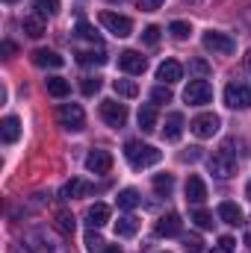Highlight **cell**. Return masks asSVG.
Masks as SVG:
<instances>
[{"instance_id":"6da1fadb","label":"cell","mask_w":251,"mask_h":253,"mask_svg":"<svg viewBox=\"0 0 251 253\" xmlns=\"http://www.w3.org/2000/svg\"><path fill=\"white\" fill-rule=\"evenodd\" d=\"M125 159L130 162V168L142 171V168H151L163 159V150H157L154 144H142V141H127L125 144Z\"/></svg>"},{"instance_id":"7a4b0ae2","label":"cell","mask_w":251,"mask_h":253,"mask_svg":"<svg viewBox=\"0 0 251 253\" xmlns=\"http://www.w3.org/2000/svg\"><path fill=\"white\" fill-rule=\"evenodd\" d=\"M207 168H210L213 177H219V180H231V177L237 174V159L231 156V144H225L219 153H213V156L207 159Z\"/></svg>"},{"instance_id":"3957f363","label":"cell","mask_w":251,"mask_h":253,"mask_svg":"<svg viewBox=\"0 0 251 253\" xmlns=\"http://www.w3.org/2000/svg\"><path fill=\"white\" fill-rule=\"evenodd\" d=\"M201 44H204V50H210V53H216V56H231V53L237 50L234 39H231L228 33H219V30H210V33H204Z\"/></svg>"},{"instance_id":"277c9868","label":"cell","mask_w":251,"mask_h":253,"mask_svg":"<svg viewBox=\"0 0 251 253\" xmlns=\"http://www.w3.org/2000/svg\"><path fill=\"white\" fill-rule=\"evenodd\" d=\"M27 242H39V248L48 253H68V248L63 245V239L57 236V233H51L48 227H36L30 236H27Z\"/></svg>"},{"instance_id":"5b68a950","label":"cell","mask_w":251,"mask_h":253,"mask_svg":"<svg viewBox=\"0 0 251 253\" xmlns=\"http://www.w3.org/2000/svg\"><path fill=\"white\" fill-rule=\"evenodd\" d=\"M184 100H187L189 106H204V103H210V100H213V85H210L207 80H189L187 91H184Z\"/></svg>"},{"instance_id":"8992f818","label":"cell","mask_w":251,"mask_h":253,"mask_svg":"<svg viewBox=\"0 0 251 253\" xmlns=\"http://www.w3.org/2000/svg\"><path fill=\"white\" fill-rule=\"evenodd\" d=\"M101 24L116 36V39H127L130 33H133V21L127 18V15H119V12H101Z\"/></svg>"},{"instance_id":"52a82bcc","label":"cell","mask_w":251,"mask_h":253,"mask_svg":"<svg viewBox=\"0 0 251 253\" xmlns=\"http://www.w3.org/2000/svg\"><path fill=\"white\" fill-rule=\"evenodd\" d=\"M101 118H104L107 126L122 129V126L127 124V106L119 103V100H104V103H101Z\"/></svg>"},{"instance_id":"ba28073f","label":"cell","mask_w":251,"mask_h":253,"mask_svg":"<svg viewBox=\"0 0 251 253\" xmlns=\"http://www.w3.org/2000/svg\"><path fill=\"white\" fill-rule=\"evenodd\" d=\"M225 103L231 109H251V85H246V83H231L225 88Z\"/></svg>"},{"instance_id":"9c48e42d","label":"cell","mask_w":251,"mask_h":253,"mask_svg":"<svg viewBox=\"0 0 251 253\" xmlns=\"http://www.w3.org/2000/svg\"><path fill=\"white\" fill-rule=\"evenodd\" d=\"M57 118H60V124H63L68 132H80L83 124H86V115H83V109H80L77 103H63L60 112H57Z\"/></svg>"},{"instance_id":"30bf717a","label":"cell","mask_w":251,"mask_h":253,"mask_svg":"<svg viewBox=\"0 0 251 253\" xmlns=\"http://www.w3.org/2000/svg\"><path fill=\"white\" fill-rule=\"evenodd\" d=\"M219 115H213V112H204V115H198V118H192V124L189 129L198 135V138H213L216 132H219Z\"/></svg>"},{"instance_id":"8fae6325","label":"cell","mask_w":251,"mask_h":253,"mask_svg":"<svg viewBox=\"0 0 251 253\" xmlns=\"http://www.w3.org/2000/svg\"><path fill=\"white\" fill-rule=\"evenodd\" d=\"M181 230H184V221H181L178 212H169V215H163V218L154 224V233H157L160 239H175V236H181Z\"/></svg>"},{"instance_id":"7c38bea8","label":"cell","mask_w":251,"mask_h":253,"mask_svg":"<svg viewBox=\"0 0 251 253\" xmlns=\"http://www.w3.org/2000/svg\"><path fill=\"white\" fill-rule=\"evenodd\" d=\"M113 168V153L110 150H92L86 156V171L89 174H110Z\"/></svg>"},{"instance_id":"4fadbf2b","label":"cell","mask_w":251,"mask_h":253,"mask_svg":"<svg viewBox=\"0 0 251 253\" xmlns=\"http://www.w3.org/2000/svg\"><path fill=\"white\" fill-rule=\"evenodd\" d=\"M119 68L125 71V74H145V68H148V59L142 56V53H136V50H125V53H119Z\"/></svg>"},{"instance_id":"5bb4252c","label":"cell","mask_w":251,"mask_h":253,"mask_svg":"<svg viewBox=\"0 0 251 253\" xmlns=\"http://www.w3.org/2000/svg\"><path fill=\"white\" fill-rule=\"evenodd\" d=\"M181 77H184V68H181L178 59H166V62H160V68H157V80H160L163 85H172V83H178Z\"/></svg>"},{"instance_id":"9a60e30c","label":"cell","mask_w":251,"mask_h":253,"mask_svg":"<svg viewBox=\"0 0 251 253\" xmlns=\"http://www.w3.org/2000/svg\"><path fill=\"white\" fill-rule=\"evenodd\" d=\"M187 200H189V203H195V206H201V203L207 200V186H204V180H201L198 174H189V180H187Z\"/></svg>"},{"instance_id":"2e32d148","label":"cell","mask_w":251,"mask_h":253,"mask_svg":"<svg viewBox=\"0 0 251 253\" xmlns=\"http://www.w3.org/2000/svg\"><path fill=\"white\" fill-rule=\"evenodd\" d=\"M216 212H219V218H222L225 224H231V227H240V224H243V209H240L234 200H222Z\"/></svg>"},{"instance_id":"e0dca14e","label":"cell","mask_w":251,"mask_h":253,"mask_svg":"<svg viewBox=\"0 0 251 253\" xmlns=\"http://www.w3.org/2000/svg\"><path fill=\"white\" fill-rule=\"evenodd\" d=\"M33 62L39 65V68H63L65 59L57 53V50H48V47H39V50H33Z\"/></svg>"},{"instance_id":"ac0fdd59","label":"cell","mask_w":251,"mask_h":253,"mask_svg":"<svg viewBox=\"0 0 251 253\" xmlns=\"http://www.w3.org/2000/svg\"><path fill=\"white\" fill-rule=\"evenodd\" d=\"M163 135H166L169 141H178V138L184 135V115H181V112H169V115H166Z\"/></svg>"},{"instance_id":"d6986e66","label":"cell","mask_w":251,"mask_h":253,"mask_svg":"<svg viewBox=\"0 0 251 253\" xmlns=\"http://www.w3.org/2000/svg\"><path fill=\"white\" fill-rule=\"evenodd\" d=\"M0 135H3V141H6V144H15V141H18V135H21V121H18L15 115H6V118H3V124H0Z\"/></svg>"},{"instance_id":"ffe728a7","label":"cell","mask_w":251,"mask_h":253,"mask_svg":"<svg viewBox=\"0 0 251 253\" xmlns=\"http://www.w3.org/2000/svg\"><path fill=\"white\" fill-rule=\"evenodd\" d=\"M86 218H89L92 227H104V224L110 221V206H107V203H92Z\"/></svg>"},{"instance_id":"44dd1931","label":"cell","mask_w":251,"mask_h":253,"mask_svg":"<svg viewBox=\"0 0 251 253\" xmlns=\"http://www.w3.org/2000/svg\"><path fill=\"white\" fill-rule=\"evenodd\" d=\"M21 30H24L30 39H42V36H45V21H42L39 15H30V18L21 21Z\"/></svg>"},{"instance_id":"7402d4cb","label":"cell","mask_w":251,"mask_h":253,"mask_svg":"<svg viewBox=\"0 0 251 253\" xmlns=\"http://www.w3.org/2000/svg\"><path fill=\"white\" fill-rule=\"evenodd\" d=\"M45 88H48L51 97H65V94L71 91V83L63 80V77H48V80H45Z\"/></svg>"},{"instance_id":"603a6c76","label":"cell","mask_w":251,"mask_h":253,"mask_svg":"<svg viewBox=\"0 0 251 253\" xmlns=\"http://www.w3.org/2000/svg\"><path fill=\"white\" fill-rule=\"evenodd\" d=\"M136 121L142 126V132H154L157 129V109L154 106H142L139 115H136Z\"/></svg>"},{"instance_id":"cb8c5ba5","label":"cell","mask_w":251,"mask_h":253,"mask_svg":"<svg viewBox=\"0 0 251 253\" xmlns=\"http://www.w3.org/2000/svg\"><path fill=\"white\" fill-rule=\"evenodd\" d=\"M136 230H139V221H136L133 215H122V218L116 221V236H122V239L136 236Z\"/></svg>"},{"instance_id":"d4e9b609","label":"cell","mask_w":251,"mask_h":253,"mask_svg":"<svg viewBox=\"0 0 251 253\" xmlns=\"http://www.w3.org/2000/svg\"><path fill=\"white\" fill-rule=\"evenodd\" d=\"M33 9H36V15L45 21V18H54V15L60 12V0H33Z\"/></svg>"},{"instance_id":"484cf974","label":"cell","mask_w":251,"mask_h":253,"mask_svg":"<svg viewBox=\"0 0 251 253\" xmlns=\"http://www.w3.org/2000/svg\"><path fill=\"white\" fill-rule=\"evenodd\" d=\"M113 88H116L119 97H136L139 94V85L133 80H113Z\"/></svg>"},{"instance_id":"4316f807","label":"cell","mask_w":251,"mask_h":253,"mask_svg":"<svg viewBox=\"0 0 251 253\" xmlns=\"http://www.w3.org/2000/svg\"><path fill=\"white\" fill-rule=\"evenodd\" d=\"M172 189H175V177H172V174H157V177H154V191H157L160 197L172 194Z\"/></svg>"},{"instance_id":"83f0119b","label":"cell","mask_w":251,"mask_h":253,"mask_svg":"<svg viewBox=\"0 0 251 253\" xmlns=\"http://www.w3.org/2000/svg\"><path fill=\"white\" fill-rule=\"evenodd\" d=\"M77 62L80 65H107V53L104 50H83V53H77Z\"/></svg>"},{"instance_id":"f1b7e54d","label":"cell","mask_w":251,"mask_h":253,"mask_svg":"<svg viewBox=\"0 0 251 253\" xmlns=\"http://www.w3.org/2000/svg\"><path fill=\"white\" fill-rule=\"evenodd\" d=\"M92 186H86L83 180H71V183H65L63 186V197H80V194H89Z\"/></svg>"},{"instance_id":"f546056e","label":"cell","mask_w":251,"mask_h":253,"mask_svg":"<svg viewBox=\"0 0 251 253\" xmlns=\"http://www.w3.org/2000/svg\"><path fill=\"white\" fill-rule=\"evenodd\" d=\"M136 206H139V191L136 189L119 191V209H136Z\"/></svg>"},{"instance_id":"4dcf8cb0","label":"cell","mask_w":251,"mask_h":253,"mask_svg":"<svg viewBox=\"0 0 251 253\" xmlns=\"http://www.w3.org/2000/svg\"><path fill=\"white\" fill-rule=\"evenodd\" d=\"M192 221H195V227L198 230H210L216 221H213V212H207V209H195L192 212Z\"/></svg>"},{"instance_id":"1f68e13d","label":"cell","mask_w":251,"mask_h":253,"mask_svg":"<svg viewBox=\"0 0 251 253\" xmlns=\"http://www.w3.org/2000/svg\"><path fill=\"white\" fill-rule=\"evenodd\" d=\"M80 91H83L86 97L98 94V91H101V80H98V77H83V80H80Z\"/></svg>"},{"instance_id":"d6a6232c","label":"cell","mask_w":251,"mask_h":253,"mask_svg":"<svg viewBox=\"0 0 251 253\" xmlns=\"http://www.w3.org/2000/svg\"><path fill=\"white\" fill-rule=\"evenodd\" d=\"M169 33L178 39V42H184V39H189V33H192V27H189L187 21H172V27H169Z\"/></svg>"},{"instance_id":"836d02e7","label":"cell","mask_w":251,"mask_h":253,"mask_svg":"<svg viewBox=\"0 0 251 253\" xmlns=\"http://www.w3.org/2000/svg\"><path fill=\"white\" fill-rule=\"evenodd\" d=\"M57 224H60L63 233H74V230H77V221H74L71 212H57Z\"/></svg>"},{"instance_id":"e575fe53","label":"cell","mask_w":251,"mask_h":253,"mask_svg":"<svg viewBox=\"0 0 251 253\" xmlns=\"http://www.w3.org/2000/svg\"><path fill=\"white\" fill-rule=\"evenodd\" d=\"M234 251H237V239H234V236H222L219 245H216L210 253H234Z\"/></svg>"},{"instance_id":"d590c367","label":"cell","mask_w":251,"mask_h":253,"mask_svg":"<svg viewBox=\"0 0 251 253\" xmlns=\"http://www.w3.org/2000/svg\"><path fill=\"white\" fill-rule=\"evenodd\" d=\"M77 36L80 39H89V42H98V33H95V27L89 21H77Z\"/></svg>"},{"instance_id":"8d00e7d4","label":"cell","mask_w":251,"mask_h":253,"mask_svg":"<svg viewBox=\"0 0 251 253\" xmlns=\"http://www.w3.org/2000/svg\"><path fill=\"white\" fill-rule=\"evenodd\" d=\"M151 103H172V91H169V85H157V88L151 91Z\"/></svg>"},{"instance_id":"74e56055","label":"cell","mask_w":251,"mask_h":253,"mask_svg":"<svg viewBox=\"0 0 251 253\" xmlns=\"http://www.w3.org/2000/svg\"><path fill=\"white\" fill-rule=\"evenodd\" d=\"M189 71L195 74V80H204V77L210 74V65L204 62V59H192V62H189Z\"/></svg>"},{"instance_id":"f35d334b","label":"cell","mask_w":251,"mask_h":253,"mask_svg":"<svg viewBox=\"0 0 251 253\" xmlns=\"http://www.w3.org/2000/svg\"><path fill=\"white\" fill-rule=\"evenodd\" d=\"M184 248H187L189 253H201L204 251V242H201L198 236H184Z\"/></svg>"},{"instance_id":"ab89813d","label":"cell","mask_w":251,"mask_h":253,"mask_svg":"<svg viewBox=\"0 0 251 253\" xmlns=\"http://www.w3.org/2000/svg\"><path fill=\"white\" fill-rule=\"evenodd\" d=\"M142 42H145V44H157V42H160V27H154V24H151V27H145Z\"/></svg>"},{"instance_id":"60d3db41","label":"cell","mask_w":251,"mask_h":253,"mask_svg":"<svg viewBox=\"0 0 251 253\" xmlns=\"http://www.w3.org/2000/svg\"><path fill=\"white\" fill-rule=\"evenodd\" d=\"M101 248H104V239H101V236H98V233H86V251H101Z\"/></svg>"},{"instance_id":"b9f144b4","label":"cell","mask_w":251,"mask_h":253,"mask_svg":"<svg viewBox=\"0 0 251 253\" xmlns=\"http://www.w3.org/2000/svg\"><path fill=\"white\" fill-rule=\"evenodd\" d=\"M166 0H139V9L142 12H154V9H160Z\"/></svg>"},{"instance_id":"7bdbcfd3","label":"cell","mask_w":251,"mask_h":253,"mask_svg":"<svg viewBox=\"0 0 251 253\" xmlns=\"http://www.w3.org/2000/svg\"><path fill=\"white\" fill-rule=\"evenodd\" d=\"M198 150H201V147H189V153H184V156H181V159H184V162H195V159H198V156H201V153H198Z\"/></svg>"},{"instance_id":"ee69618b","label":"cell","mask_w":251,"mask_h":253,"mask_svg":"<svg viewBox=\"0 0 251 253\" xmlns=\"http://www.w3.org/2000/svg\"><path fill=\"white\" fill-rule=\"evenodd\" d=\"M0 50H3V56H15V50H18V47H15L12 42H3V44H0Z\"/></svg>"},{"instance_id":"f6af8a7d","label":"cell","mask_w":251,"mask_h":253,"mask_svg":"<svg viewBox=\"0 0 251 253\" xmlns=\"http://www.w3.org/2000/svg\"><path fill=\"white\" fill-rule=\"evenodd\" d=\"M104 253H122V248H119V245H110V248H107Z\"/></svg>"},{"instance_id":"bcb514c9","label":"cell","mask_w":251,"mask_h":253,"mask_svg":"<svg viewBox=\"0 0 251 253\" xmlns=\"http://www.w3.org/2000/svg\"><path fill=\"white\" fill-rule=\"evenodd\" d=\"M12 253H30V251H27V248L21 251V245H12Z\"/></svg>"},{"instance_id":"7dc6e473","label":"cell","mask_w":251,"mask_h":253,"mask_svg":"<svg viewBox=\"0 0 251 253\" xmlns=\"http://www.w3.org/2000/svg\"><path fill=\"white\" fill-rule=\"evenodd\" d=\"M246 68H249V74H251V50L246 53Z\"/></svg>"},{"instance_id":"c3c4849f","label":"cell","mask_w":251,"mask_h":253,"mask_svg":"<svg viewBox=\"0 0 251 253\" xmlns=\"http://www.w3.org/2000/svg\"><path fill=\"white\" fill-rule=\"evenodd\" d=\"M246 197L251 200V180H249V186H246Z\"/></svg>"},{"instance_id":"681fc988","label":"cell","mask_w":251,"mask_h":253,"mask_svg":"<svg viewBox=\"0 0 251 253\" xmlns=\"http://www.w3.org/2000/svg\"><path fill=\"white\" fill-rule=\"evenodd\" d=\"M246 245H249V248H251V233H249V236H246Z\"/></svg>"},{"instance_id":"f907efd6","label":"cell","mask_w":251,"mask_h":253,"mask_svg":"<svg viewBox=\"0 0 251 253\" xmlns=\"http://www.w3.org/2000/svg\"><path fill=\"white\" fill-rule=\"evenodd\" d=\"M6 3H12V0H6Z\"/></svg>"},{"instance_id":"816d5d0a","label":"cell","mask_w":251,"mask_h":253,"mask_svg":"<svg viewBox=\"0 0 251 253\" xmlns=\"http://www.w3.org/2000/svg\"><path fill=\"white\" fill-rule=\"evenodd\" d=\"M249 233H251V230H249Z\"/></svg>"},{"instance_id":"f5cc1de1","label":"cell","mask_w":251,"mask_h":253,"mask_svg":"<svg viewBox=\"0 0 251 253\" xmlns=\"http://www.w3.org/2000/svg\"><path fill=\"white\" fill-rule=\"evenodd\" d=\"M166 253H169V251H166Z\"/></svg>"}]
</instances>
